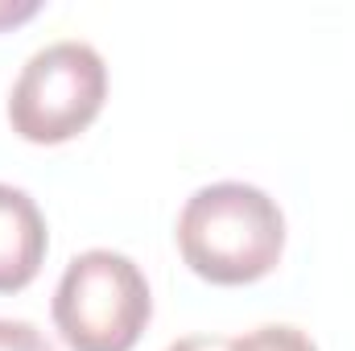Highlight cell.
<instances>
[{"instance_id":"cell-7","label":"cell","mask_w":355,"mask_h":351,"mask_svg":"<svg viewBox=\"0 0 355 351\" xmlns=\"http://www.w3.org/2000/svg\"><path fill=\"white\" fill-rule=\"evenodd\" d=\"M227 348H232V339H223V335H190V339L170 343L166 351H227Z\"/></svg>"},{"instance_id":"cell-3","label":"cell","mask_w":355,"mask_h":351,"mask_svg":"<svg viewBox=\"0 0 355 351\" xmlns=\"http://www.w3.org/2000/svg\"><path fill=\"white\" fill-rule=\"evenodd\" d=\"M107 95V67L87 42H54L37 50L8 95L12 132L33 145H62L99 116Z\"/></svg>"},{"instance_id":"cell-6","label":"cell","mask_w":355,"mask_h":351,"mask_svg":"<svg viewBox=\"0 0 355 351\" xmlns=\"http://www.w3.org/2000/svg\"><path fill=\"white\" fill-rule=\"evenodd\" d=\"M0 351H54V348L46 343V335L33 323L0 318Z\"/></svg>"},{"instance_id":"cell-5","label":"cell","mask_w":355,"mask_h":351,"mask_svg":"<svg viewBox=\"0 0 355 351\" xmlns=\"http://www.w3.org/2000/svg\"><path fill=\"white\" fill-rule=\"evenodd\" d=\"M227 351H318V348H314V339H310L306 331H297V327H277V323H272V327H257V331L232 339Z\"/></svg>"},{"instance_id":"cell-8","label":"cell","mask_w":355,"mask_h":351,"mask_svg":"<svg viewBox=\"0 0 355 351\" xmlns=\"http://www.w3.org/2000/svg\"><path fill=\"white\" fill-rule=\"evenodd\" d=\"M37 12V0H0V29L4 25H21Z\"/></svg>"},{"instance_id":"cell-1","label":"cell","mask_w":355,"mask_h":351,"mask_svg":"<svg viewBox=\"0 0 355 351\" xmlns=\"http://www.w3.org/2000/svg\"><path fill=\"white\" fill-rule=\"evenodd\" d=\"M178 248L202 281L248 285L281 261L285 215L261 186L215 182L186 198L178 215Z\"/></svg>"},{"instance_id":"cell-2","label":"cell","mask_w":355,"mask_h":351,"mask_svg":"<svg viewBox=\"0 0 355 351\" xmlns=\"http://www.w3.org/2000/svg\"><path fill=\"white\" fill-rule=\"evenodd\" d=\"M149 314L145 273L112 248L79 252L54 293V323L71 351H132Z\"/></svg>"},{"instance_id":"cell-4","label":"cell","mask_w":355,"mask_h":351,"mask_svg":"<svg viewBox=\"0 0 355 351\" xmlns=\"http://www.w3.org/2000/svg\"><path fill=\"white\" fill-rule=\"evenodd\" d=\"M46 244L50 236L37 203L0 182V293H17L42 273Z\"/></svg>"}]
</instances>
